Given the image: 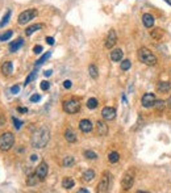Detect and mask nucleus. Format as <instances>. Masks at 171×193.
<instances>
[{
  "label": "nucleus",
  "instance_id": "e433bc0d",
  "mask_svg": "<svg viewBox=\"0 0 171 193\" xmlns=\"http://www.w3.org/2000/svg\"><path fill=\"white\" fill-rule=\"evenodd\" d=\"M40 87H41L42 91H48L50 88V83L48 82V80H43V82H41V84H40Z\"/></svg>",
  "mask_w": 171,
  "mask_h": 193
},
{
  "label": "nucleus",
  "instance_id": "49530a36",
  "mask_svg": "<svg viewBox=\"0 0 171 193\" xmlns=\"http://www.w3.org/2000/svg\"><path fill=\"white\" fill-rule=\"evenodd\" d=\"M79 193H88V189H86V188H81V189H79Z\"/></svg>",
  "mask_w": 171,
  "mask_h": 193
},
{
  "label": "nucleus",
  "instance_id": "72a5a7b5",
  "mask_svg": "<svg viewBox=\"0 0 171 193\" xmlns=\"http://www.w3.org/2000/svg\"><path fill=\"white\" fill-rule=\"evenodd\" d=\"M9 17H11V11H7V13H5V16L3 17V21L0 23V28H3V26H5L7 24H8V21H9Z\"/></svg>",
  "mask_w": 171,
  "mask_h": 193
},
{
  "label": "nucleus",
  "instance_id": "79ce46f5",
  "mask_svg": "<svg viewBox=\"0 0 171 193\" xmlns=\"http://www.w3.org/2000/svg\"><path fill=\"white\" fill-rule=\"evenodd\" d=\"M17 112H20V113H27V112H28V108H23V107H19V108H17Z\"/></svg>",
  "mask_w": 171,
  "mask_h": 193
},
{
  "label": "nucleus",
  "instance_id": "412c9836",
  "mask_svg": "<svg viewBox=\"0 0 171 193\" xmlns=\"http://www.w3.org/2000/svg\"><path fill=\"white\" fill-rule=\"evenodd\" d=\"M150 36H151V38H154V39H161L163 37V30L161 28H155L150 32Z\"/></svg>",
  "mask_w": 171,
  "mask_h": 193
},
{
  "label": "nucleus",
  "instance_id": "9d476101",
  "mask_svg": "<svg viewBox=\"0 0 171 193\" xmlns=\"http://www.w3.org/2000/svg\"><path fill=\"white\" fill-rule=\"evenodd\" d=\"M101 116L105 121H112V120L116 118V109L112 107H105L101 111Z\"/></svg>",
  "mask_w": 171,
  "mask_h": 193
},
{
  "label": "nucleus",
  "instance_id": "4468645a",
  "mask_svg": "<svg viewBox=\"0 0 171 193\" xmlns=\"http://www.w3.org/2000/svg\"><path fill=\"white\" fill-rule=\"evenodd\" d=\"M142 23L146 28H149V29L153 28L154 26V16L150 13H144L142 14Z\"/></svg>",
  "mask_w": 171,
  "mask_h": 193
},
{
  "label": "nucleus",
  "instance_id": "39448f33",
  "mask_svg": "<svg viewBox=\"0 0 171 193\" xmlns=\"http://www.w3.org/2000/svg\"><path fill=\"white\" fill-rule=\"evenodd\" d=\"M36 16H37V9H36V8H30V9H27V11H24V12H21L19 14V19H17V21H19L20 25H24V24L29 23L30 20H33Z\"/></svg>",
  "mask_w": 171,
  "mask_h": 193
},
{
  "label": "nucleus",
  "instance_id": "f3484780",
  "mask_svg": "<svg viewBox=\"0 0 171 193\" xmlns=\"http://www.w3.org/2000/svg\"><path fill=\"white\" fill-rule=\"evenodd\" d=\"M23 46H24V39L23 38H17L16 41H13L9 45V50H11V53H14V51H17L19 49H21Z\"/></svg>",
  "mask_w": 171,
  "mask_h": 193
},
{
  "label": "nucleus",
  "instance_id": "37998d69",
  "mask_svg": "<svg viewBox=\"0 0 171 193\" xmlns=\"http://www.w3.org/2000/svg\"><path fill=\"white\" fill-rule=\"evenodd\" d=\"M5 123V120H4V116L2 114V112H0V126H4Z\"/></svg>",
  "mask_w": 171,
  "mask_h": 193
},
{
  "label": "nucleus",
  "instance_id": "473e14b6",
  "mask_svg": "<svg viewBox=\"0 0 171 193\" xmlns=\"http://www.w3.org/2000/svg\"><path fill=\"white\" fill-rule=\"evenodd\" d=\"M12 34H13V32L12 30H7L5 33H3L2 36H0V41H7V39H9L11 37H12Z\"/></svg>",
  "mask_w": 171,
  "mask_h": 193
},
{
  "label": "nucleus",
  "instance_id": "de8ad7c7",
  "mask_svg": "<svg viewBox=\"0 0 171 193\" xmlns=\"http://www.w3.org/2000/svg\"><path fill=\"white\" fill-rule=\"evenodd\" d=\"M37 158H38V156L36 155V154H33V155L30 156V159H32V160H37Z\"/></svg>",
  "mask_w": 171,
  "mask_h": 193
},
{
  "label": "nucleus",
  "instance_id": "f257e3e1",
  "mask_svg": "<svg viewBox=\"0 0 171 193\" xmlns=\"http://www.w3.org/2000/svg\"><path fill=\"white\" fill-rule=\"evenodd\" d=\"M49 141H50V130L46 126H42L38 130H36L30 139L32 146L36 148H43L49 143Z\"/></svg>",
  "mask_w": 171,
  "mask_h": 193
},
{
  "label": "nucleus",
  "instance_id": "f03ea898",
  "mask_svg": "<svg viewBox=\"0 0 171 193\" xmlns=\"http://www.w3.org/2000/svg\"><path fill=\"white\" fill-rule=\"evenodd\" d=\"M138 58H140V61L142 62V63L147 64V66H155L158 62L157 57H155L149 49H146V47H141V49L138 50Z\"/></svg>",
  "mask_w": 171,
  "mask_h": 193
},
{
  "label": "nucleus",
  "instance_id": "2f4dec72",
  "mask_svg": "<svg viewBox=\"0 0 171 193\" xmlns=\"http://www.w3.org/2000/svg\"><path fill=\"white\" fill-rule=\"evenodd\" d=\"M36 76H37V71H36V70H34V71H32V72H30V75H29L28 78L25 79V82H24V86L29 84V83H30L32 80H34V79H36Z\"/></svg>",
  "mask_w": 171,
  "mask_h": 193
},
{
  "label": "nucleus",
  "instance_id": "423d86ee",
  "mask_svg": "<svg viewBox=\"0 0 171 193\" xmlns=\"http://www.w3.org/2000/svg\"><path fill=\"white\" fill-rule=\"evenodd\" d=\"M109 185H111V177H109V173H108V172H104V173H103V176H101L100 183L97 184L96 192H99V193L108 192V189H109Z\"/></svg>",
  "mask_w": 171,
  "mask_h": 193
},
{
  "label": "nucleus",
  "instance_id": "c03bdc74",
  "mask_svg": "<svg viewBox=\"0 0 171 193\" xmlns=\"http://www.w3.org/2000/svg\"><path fill=\"white\" fill-rule=\"evenodd\" d=\"M46 42H48L49 45H53V43H54V38L53 37H46Z\"/></svg>",
  "mask_w": 171,
  "mask_h": 193
},
{
  "label": "nucleus",
  "instance_id": "6e6552de",
  "mask_svg": "<svg viewBox=\"0 0 171 193\" xmlns=\"http://www.w3.org/2000/svg\"><path fill=\"white\" fill-rule=\"evenodd\" d=\"M48 171H49L48 163H46L45 160H42V162L38 164V167H37V171H36V173H37L40 181H43L46 179V176H48Z\"/></svg>",
  "mask_w": 171,
  "mask_h": 193
},
{
  "label": "nucleus",
  "instance_id": "dca6fc26",
  "mask_svg": "<svg viewBox=\"0 0 171 193\" xmlns=\"http://www.w3.org/2000/svg\"><path fill=\"white\" fill-rule=\"evenodd\" d=\"M124 57V51L121 49H115L111 51V59L113 62H121Z\"/></svg>",
  "mask_w": 171,
  "mask_h": 193
},
{
  "label": "nucleus",
  "instance_id": "a18cd8bd",
  "mask_svg": "<svg viewBox=\"0 0 171 193\" xmlns=\"http://www.w3.org/2000/svg\"><path fill=\"white\" fill-rule=\"evenodd\" d=\"M52 74H53V71H52V70H46L45 72H43V75H45V76H50Z\"/></svg>",
  "mask_w": 171,
  "mask_h": 193
},
{
  "label": "nucleus",
  "instance_id": "58836bf2",
  "mask_svg": "<svg viewBox=\"0 0 171 193\" xmlns=\"http://www.w3.org/2000/svg\"><path fill=\"white\" fill-rule=\"evenodd\" d=\"M11 92H12L13 95H17L20 92V86H13L12 88H11Z\"/></svg>",
  "mask_w": 171,
  "mask_h": 193
},
{
  "label": "nucleus",
  "instance_id": "4be33fe9",
  "mask_svg": "<svg viewBox=\"0 0 171 193\" xmlns=\"http://www.w3.org/2000/svg\"><path fill=\"white\" fill-rule=\"evenodd\" d=\"M95 177V172H93L92 170H87L84 173H83V176H82V180L83 181H86V183H88V181H91Z\"/></svg>",
  "mask_w": 171,
  "mask_h": 193
},
{
  "label": "nucleus",
  "instance_id": "8fccbe9b",
  "mask_svg": "<svg viewBox=\"0 0 171 193\" xmlns=\"http://www.w3.org/2000/svg\"><path fill=\"white\" fill-rule=\"evenodd\" d=\"M166 2H167V3H169V4H170V5H171V0H166Z\"/></svg>",
  "mask_w": 171,
  "mask_h": 193
},
{
  "label": "nucleus",
  "instance_id": "2eb2a0df",
  "mask_svg": "<svg viewBox=\"0 0 171 193\" xmlns=\"http://www.w3.org/2000/svg\"><path fill=\"white\" fill-rule=\"evenodd\" d=\"M2 72L5 76H8V75L12 74V72H13V63H12V62H11V61L4 62V63L2 64Z\"/></svg>",
  "mask_w": 171,
  "mask_h": 193
},
{
  "label": "nucleus",
  "instance_id": "6ab92c4d",
  "mask_svg": "<svg viewBox=\"0 0 171 193\" xmlns=\"http://www.w3.org/2000/svg\"><path fill=\"white\" fill-rule=\"evenodd\" d=\"M43 28V24H34V25H30L29 28H27V30H25V33H27V36H32L34 33V32L40 30V29Z\"/></svg>",
  "mask_w": 171,
  "mask_h": 193
},
{
  "label": "nucleus",
  "instance_id": "1a4fd4ad",
  "mask_svg": "<svg viewBox=\"0 0 171 193\" xmlns=\"http://www.w3.org/2000/svg\"><path fill=\"white\" fill-rule=\"evenodd\" d=\"M141 104H142L144 108H150V107H154L155 104V95L154 93H145L141 99Z\"/></svg>",
  "mask_w": 171,
  "mask_h": 193
},
{
  "label": "nucleus",
  "instance_id": "393cba45",
  "mask_svg": "<svg viewBox=\"0 0 171 193\" xmlns=\"http://www.w3.org/2000/svg\"><path fill=\"white\" fill-rule=\"evenodd\" d=\"M38 181H40V179H38L37 173H33V175H29V177L27 180V184L29 185V187H33V185H36Z\"/></svg>",
  "mask_w": 171,
  "mask_h": 193
},
{
  "label": "nucleus",
  "instance_id": "bb28decb",
  "mask_svg": "<svg viewBox=\"0 0 171 193\" xmlns=\"http://www.w3.org/2000/svg\"><path fill=\"white\" fill-rule=\"evenodd\" d=\"M166 107V101L165 100H155V104H154V108L157 109V112H162L163 109Z\"/></svg>",
  "mask_w": 171,
  "mask_h": 193
},
{
  "label": "nucleus",
  "instance_id": "f8f14e48",
  "mask_svg": "<svg viewBox=\"0 0 171 193\" xmlns=\"http://www.w3.org/2000/svg\"><path fill=\"white\" fill-rule=\"evenodd\" d=\"M96 134L100 137H104L108 134V125L104 121H97L96 123Z\"/></svg>",
  "mask_w": 171,
  "mask_h": 193
},
{
  "label": "nucleus",
  "instance_id": "7ed1b4c3",
  "mask_svg": "<svg viewBox=\"0 0 171 193\" xmlns=\"http://www.w3.org/2000/svg\"><path fill=\"white\" fill-rule=\"evenodd\" d=\"M14 145V135L12 133L7 132L0 135V150L2 151H9Z\"/></svg>",
  "mask_w": 171,
  "mask_h": 193
},
{
  "label": "nucleus",
  "instance_id": "a211bd4d",
  "mask_svg": "<svg viewBox=\"0 0 171 193\" xmlns=\"http://www.w3.org/2000/svg\"><path fill=\"white\" fill-rule=\"evenodd\" d=\"M65 138H66V141L70 142V143L76 142V134L74 133V130L72 129H67L66 132H65Z\"/></svg>",
  "mask_w": 171,
  "mask_h": 193
},
{
  "label": "nucleus",
  "instance_id": "c9c22d12",
  "mask_svg": "<svg viewBox=\"0 0 171 193\" xmlns=\"http://www.w3.org/2000/svg\"><path fill=\"white\" fill-rule=\"evenodd\" d=\"M12 122H13V125H14V127H16L17 130L21 129V126L24 125V122H23V121H20V120H19V118H16V117H12Z\"/></svg>",
  "mask_w": 171,
  "mask_h": 193
},
{
  "label": "nucleus",
  "instance_id": "f704fd0d",
  "mask_svg": "<svg viewBox=\"0 0 171 193\" xmlns=\"http://www.w3.org/2000/svg\"><path fill=\"white\" fill-rule=\"evenodd\" d=\"M84 156H86L87 159L93 160V159H96V158H97V154H95V152L91 151V150H86V151H84Z\"/></svg>",
  "mask_w": 171,
  "mask_h": 193
},
{
  "label": "nucleus",
  "instance_id": "c85d7f7f",
  "mask_svg": "<svg viewBox=\"0 0 171 193\" xmlns=\"http://www.w3.org/2000/svg\"><path fill=\"white\" fill-rule=\"evenodd\" d=\"M97 105H99V101H97V99H95V97H91V99H88V101H87V107L90 109H95V108H97Z\"/></svg>",
  "mask_w": 171,
  "mask_h": 193
},
{
  "label": "nucleus",
  "instance_id": "5701e85b",
  "mask_svg": "<svg viewBox=\"0 0 171 193\" xmlns=\"http://www.w3.org/2000/svg\"><path fill=\"white\" fill-rule=\"evenodd\" d=\"M170 88H171V86L169 82H159L157 86V89L161 91V92H169Z\"/></svg>",
  "mask_w": 171,
  "mask_h": 193
},
{
  "label": "nucleus",
  "instance_id": "4c0bfd02",
  "mask_svg": "<svg viewBox=\"0 0 171 193\" xmlns=\"http://www.w3.org/2000/svg\"><path fill=\"white\" fill-rule=\"evenodd\" d=\"M40 100H41V96H40V95H32V96H30V101H32V103H38Z\"/></svg>",
  "mask_w": 171,
  "mask_h": 193
},
{
  "label": "nucleus",
  "instance_id": "aec40b11",
  "mask_svg": "<svg viewBox=\"0 0 171 193\" xmlns=\"http://www.w3.org/2000/svg\"><path fill=\"white\" fill-rule=\"evenodd\" d=\"M74 164H75V159H74V156H71V155L65 156L63 160H62V166L63 167H72Z\"/></svg>",
  "mask_w": 171,
  "mask_h": 193
},
{
  "label": "nucleus",
  "instance_id": "c756f323",
  "mask_svg": "<svg viewBox=\"0 0 171 193\" xmlns=\"http://www.w3.org/2000/svg\"><path fill=\"white\" fill-rule=\"evenodd\" d=\"M120 67H121V70H122V71H126V70H129V68L132 67V62H130L129 59L121 61V63H120Z\"/></svg>",
  "mask_w": 171,
  "mask_h": 193
},
{
  "label": "nucleus",
  "instance_id": "0eeeda50",
  "mask_svg": "<svg viewBox=\"0 0 171 193\" xmlns=\"http://www.w3.org/2000/svg\"><path fill=\"white\" fill-rule=\"evenodd\" d=\"M79 109H81V104L76 100H68V101H65L63 104V111L68 114L76 113V112H79Z\"/></svg>",
  "mask_w": 171,
  "mask_h": 193
},
{
  "label": "nucleus",
  "instance_id": "ea45409f",
  "mask_svg": "<svg viewBox=\"0 0 171 193\" xmlns=\"http://www.w3.org/2000/svg\"><path fill=\"white\" fill-rule=\"evenodd\" d=\"M33 51H34V54H40V53L42 51V46L41 45H36L33 47Z\"/></svg>",
  "mask_w": 171,
  "mask_h": 193
},
{
  "label": "nucleus",
  "instance_id": "cd10ccee",
  "mask_svg": "<svg viewBox=\"0 0 171 193\" xmlns=\"http://www.w3.org/2000/svg\"><path fill=\"white\" fill-rule=\"evenodd\" d=\"M50 55H52V51H50V50H49V51H46V54H43V55H42V57L37 61V63H36V64H37V67H38V66H41L42 63H45V62L50 58Z\"/></svg>",
  "mask_w": 171,
  "mask_h": 193
},
{
  "label": "nucleus",
  "instance_id": "9b49d317",
  "mask_svg": "<svg viewBox=\"0 0 171 193\" xmlns=\"http://www.w3.org/2000/svg\"><path fill=\"white\" fill-rule=\"evenodd\" d=\"M116 42H117V36H116V32L112 29L107 36V39H105V47L107 49H112L116 45Z\"/></svg>",
  "mask_w": 171,
  "mask_h": 193
},
{
  "label": "nucleus",
  "instance_id": "7c9ffc66",
  "mask_svg": "<svg viewBox=\"0 0 171 193\" xmlns=\"http://www.w3.org/2000/svg\"><path fill=\"white\" fill-rule=\"evenodd\" d=\"M108 159H109V162H111V163H117V162H119V159H120L119 152L112 151L111 154H109V156H108Z\"/></svg>",
  "mask_w": 171,
  "mask_h": 193
},
{
  "label": "nucleus",
  "instance_id": "b1692460",
  "mask_svg": "<svg viewBox=\"0 0 171 193\" xmlns=\"http://www.w3.org/2000/svg\"><path fill=\"white\" fill-rule=\"evenodd\" d=\"M75 181L71 179V177H65L63 181H62V187H63L65 189H71L72 187H74Z\"/></svg>",
  "mask_w": 171,
  "mask_h": 193
},
{
  "label": "nucleus",
  "instance_id": "a19ab883",
  "mask_svg": "<svg viewBox=\"0 0 171 193\" xmlns=\"http://www.w3.org/2000/svg\"><path fill=\"white\" fill-rule=\"evenodd\" d=\"M71 86H72L71 80H65V82H63V87H65V88H66V89L71 88Z\"/></svg>",
  "mask_w": 171,
  "mask_h": 193
},
{
  "label": "nucleus",
  "instance_id": "20e7f679",
  "mask_svg": "<svg viewBox=\"0 0 171 193\" xmlns=\"http://www.w3.org/2000/svg\"><path fill=\"white\" fill-rule=\"evenodd\" d=\"M134 184V170H128L125 173H124L122 179H121V187L124 191H128L133 187Z\"/></svg>",
  "mask_w": 171,
  "mask_h": 193
},
{
  "label": "nucleus",
  "instance_id": "a878e982",
  "mask_svg": "<svg viewBox=\"0 0 171 193\" xmlns=\"http://www.w3.org/2000/svg\"><path fill=\"white\" fill-rule=\"evenodd\" d=\"M88 72L91 75V78L92 79H97V76H99V72H97V68L95 64H90L88 66Z\"/></svg>",
  "mask_w": 171,
  "mask_h": 193
},
{
  "label": "nucleus",
  "instance_id": "09e8293b",
  "mask_svg": "<svg viewBox=\"0 0 171 193\" xmlns=\"http://www.w3.org/2000/svg\"><path fill=\"white\" fill-rule=\"evenodd\" d=\"M169 107L171 108V97H170V99H169Z\"/></svg>",
  "mask_w": 171,
  "mask_h": 193
},
{
  "label": "nucleus",
  "instance_id": "ddd939ff",
  "mask_svg": "<svg viewBox=\"0 0 171 193\" xmlns=\"http://www.w3.org/2000/svg\"><path fill=\"white\" fill-rule=\"evenodd\" d=\"M79 129H81L83 133H90L91 130H92V122L87 118L82 120V121L79 122Z\"/></svg>",
  "mask_w": 171,
  "mask_h": 193
}]
</instances>
